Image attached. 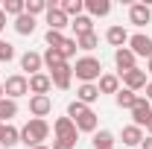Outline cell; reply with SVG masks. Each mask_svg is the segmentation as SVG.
<instances>
[{"instance_id": "cell-8", "label": "cell", "mask_w": 152, "mask_h": 149, "mask_svg": "<svg viewBox=\"0 0 152 149\" xmlns=\"http://www.w3.org/2000/svg\"><path fill=\"white\" fill-rule=\"evenodd\" d=\"M44 15H47V26H50V29H56V32H61L64 26H70V18L58 9V3H50Z\"/></svg>"}, {"instance_id": "cell-23", "label": "cell", "mask_w": 152, "mask_h": 149, "mask_svg": "<svg viewBox=\"0 0 152 149\" xmlns=\"http://www.w3.org/2000/svg\"><path fill=\"white\" fill-rule=\"evenodd\" d=\"M67 64V58L61 56V50H47L44 53V67L53 73V70H58V67H64Z\"/></svg>"}, {"instance_id": "cell-28", "label": "cell", "mask_w": 152, "mask_h": 149, "mask_svg": "<svg viewBox=\"0 0 152 149\" xmlns=\"http://www.w3.org/2000/svg\"><path fill=\"white\" fill-rule=\"evenodd\" d=\"M76 47H79V50H85V53L96 50V47H99V38H96V32H85V35H79V38H76Z\"/></svg>"}, {"instance_id": "cell-10", "label": "cell", "mask_w": 152, "mask_h": 149, "mask_svg": "<svg viewBox=\"0 0 152 149\" xmlns=\"http://www.w3.org/2000/svg\"><path fill=\"white\" fill-rule=\"evenodd\" d=\"M120 79H123V85H126L129 91H134V93L143 91L146 82H149V79H146V70H140V67H134V70H129V73H123Z\"/></svg>"}, {"instance_id": "cell-12", "label": "cell", "mask_w": 152, "mask_h": 149, "mask_svg": "<svg viewBox=\"0 0 152 149\" xmlns=\"http://www.w3.org/2000/svg\"><path fill=\"white\" fill-rule=\"evenodd\" d=\"M129 20H132L134 26H146V23L152 20L149 3H132V6H129Z\"/></svg>"}, {"instance_id": "cell-16", "label": "cell", "mask_w": 152, "mask_h": 149, "mask_svg": "<svg viewBox=\"0 0 152 149\" xmlns=\"http://www.w3.org/2000/svg\"><path fill=\"white\" fill-rule=\"evenodd\" d=\"M20 143V129H15L12 123H3V131H0V146L3 149H12Z\"/></svg>"}, {"instance_id": "cell-33", "label": "cell", "mask_w": 152, "mask_h": 149, "mask_svg": "<svg viewBox=\"0 0 152 149\" xmlns=\"http://www.w3.org/2000/svg\"><path fill=\"white\" fill-rule=\"evenodd\" d=\"M12 58H15V47H12L6 38H0V64H3V61H12Z\"/></svg>"}, {"instance_id": "cell-37", "label": "cell", "mask_w": 152, "mask_h": 149, "mask_svg": "<svg viewBox=\"0 0 152 149\" xmlns=\"http://www.w3.org/2000/svg\"><path fill=\"white\" fill-rule=\"evenodd\" d=\"M140 149H152V137H149V134L143 137V143H140Z\"/></svg>"}, {"instance_id": "cell-3", "label": "cell", "mask_w": 152, "mask_h": 149, "mask_svg": "<svg viewBox=\"0 0 152 149\" xmlns=\"http://www.w3.org/2000/svg\"><path fill=\"white\" fill-rule=\"evenodd\" d=\"M3 93H6L9 99H15V102H18L20 96H26V93H29V79H26L23 73H12L6 82H3Z\"/></svg>"}, {"instance_id": "cell-6", "label": "cell", "mask_w": 152, "mask_h": 149, "mask_svg": "<svg viewBox=\"0 0 152 149\" xmlns=\"http://www.w3.org/2000/svg\"><path fill=\"white\" fill-rule=\"evenodd\" d=\"M149 120H152V102L146 96H137V102H134V108H132V123L140 126V129H146Z\"/></svg>"}, {"instance_id": "cell-11", "label": "cell", "mask_w": 152, "mask_h": 149, "mask_svg": "<svg viewBox=\"0 0 152 149\" xmlns=\"http://www.w3.org/2000/svg\"><path fill=\"white\" fill-rule=\"evenodd\" d=\"M41 67H44V56L35 53V50H26L23 56H20V70H26L29 76L41 73Z\"/></svg>"}, {"instance_id": "cell-42", "label": "cell", "mask_w": 152, "mask_h": 149, "mask_svg": "<svg viewBox=\"0 0 152 149\" xmlns=\"http://www.w3.org/2000/svg\"><path fill=\"white\" fill-rule=\"evenodd\" d=\"M3 96H6V93H3V82H0V99H3Z\"/></svg>"}, {"instance_id": "cell-36", "label": "cell", "mask_w": 152, "mask_h": 149, "mask_svg": "<svg viewBox=\"0 0 152 149\" xmlns=\"http://www.w3.org/2000/svg\"><path fill=\"white\" fill-rule=\"evenodd\" d=\"M76 143H70V140H53V146L50 149H73Z\"/></svg>"}, {"instance_id": "cell-40", "label": "cell", "mask_w": 152, "mask_h": 149, "mask_svg": "<svg viewBox=\"0 0 152 149\" xmlns=\"http://www.w3.org/2000/svg\"><path fill=\"white\" fill-rule=\"evenodd\" d=\"M146 73H152V58H149V61H146Z\"/></svg>"}, {"instance_id": "cell-38", "label": "cell", "mask_w": 152, "mask_h": 149, "mask_svg": "<svg viewBox=\"0 0 152 149\" xmlns=\"http://www.w3.org/2000/svg\"><path fill=\"white\" fill-rule=\"evenodd\" d=\"M3 29H6V12L0 9V32H3Z\"/></svg>"}, {"instance_id": "cell-22", "label": "cell", "mask_w": 152, "mask_h": 149, "mask_svg": "<svg viewBox=\"0 0 152 149\" xmlns=\"http://www.w3.org/2000/svg\"><path fill=\"white\" fill-rule=\"evenodd\" d=\"M114 102H117V108H129V111H132L134 102H137V93L129 91V88H120V91L114 93Z\"/></svg>"}, {"instance_id": "cell-4", "label": "cell", "mask_w": 152, "mask_h": 149, "mask_svg": "<svg viewBox=\"0 0 152 149\" xmlns=\"http://www.w3.org/2000/svg\"><path fill=\"white\" fill-rule=\"evenodd\" d=\"M53 134H56V140H70V143H76V134H79V129H76V123L64 114V117H58L56 123H53Z\"/></svg>"}, {"instance_id": "cell-39", "label": "cell", "mask_w": 152, "mask_h": 149, "mask_svg": "<svg viewBox=\"0 0 152 149\" xmlns=\"http://www.w3.org/2000/svg\"><path fill=\"white\" fill-rule=\"evenodd\" d=\"M143 91H146V99L152 102V82H146V88H143Z\"/></svg>"}, {"instance_id": "cell-27", "label": "cell", "mask_w": 152, "mask_h": 149, "mask_svg": "<svg viewBox=\"0 0 152 149\" xmlns=\"http://www.w3.org/2000/svg\"><path fill=\"white\" fill-rule=\"evenodd\" d=\"M70 26H73L76 38L85 35V32H94V20L88 18V15H79V18H73V20H70Z\"/></svg>"}, {"instance_id": "cell-25", "label": "cell", "mask_w": 152, "mask_h": 149, "mask_svg": "<svg viewBox=\"0 0 152 149\" xmlns=\"http://www.w3.org/2000/svg\"><path fill=\"white\" fill-rule=\"evenodd\" d=\"M12 117H18V102L9 99V96H3L0 99V123H9Z\"/></svg>"}, {"instance_id": "cell-35", "label": "cell", "mask_w": 152, "mask_h": 149, "mask_svg": "<svg viewBox=\"0 0 152 149\" xmlns=\"http://www.w3.org/2000/svg\"><path fill=\"white\" fill-rule=\"evenodd\" d=\"M82 111H88V105H85V102H79V99H73V102L67 105V117H70V120H76Z\"/></svg>"}, {"instance_id": "cell-44", "label": "cell", "mask_w": 152, "mask_h": 149, "mask_svg": "<svg viewBox=\"0 0 152 149\" xmlns=\"http://www.w3.org/2000/svg\"><path fill=\"white\" fill-rule=\"evenodd\" d=\"M0 131H3V123H0Z\"/></svg>"}, {"instance_id": "cell-13", "label": "cell", "mask_w": 152, "mask_h": 149, "mask_svg": "<svg viewBox=\"0 0 152 149\" xmlns=\"http://www.w3.org/2000/svg\"><path fill=\"white\" fill-rule=\"evenodd\" d=\"M29 111H32V117L44 120L47 114L53 111V99L50 96H29Z\"/></svg>"}, {"instance_id": "cell-21", "label": "cell", "mask_w": 152, "mask_h": 149, "mask_svg": "<svg viewBox=\"0 0 152 149\" xmlns=\"http://www.w3.org/2000/svg\"><path fill=\"white\" fill-rule=\"evenodd\" d=\"M96 88H99V96H102V93H117V91H120V76L102 73L99 82H96Z\"/></svg>"}, {"instance_id": "cell-15", "label": "cell", "mask_w": 152, "mask_h": 149, "mask_svg": "<svg viewBox=\"0 0 152 149\" xmlns=\"http://www.w3.org/2000/svg\"><path fill=\"white\" fill-rule=\"evenodd\" d=\"M120 137H123V143L126 146H140L143 143V129L140 126H134V123H129V126H123V131H120Z\"/></svg>"}, {"instance_id": "cell-29", "label": "cell", "mask_w": 152, "mask_h": 149, "mask_svg": "<svg viewBox=\"0 0 152 149\" xmlns=\"http://www.w3.org/2000/svg\"><path fill=\"white\" fill-rule=\"evenodd\" d=\"M108 146H114V134L108 129H99V131H94V149H108Z\"/></svg>"}, {"instance_id": "cell-7", "label": "cell", "mask_w": 152, "mask_h": 149, "mask_svg": "<svg viewBox=\"0 0 152 149\" xmlns=\"http://www.w3.org/2000/svg\"><path fill=\"white\" fill-rule=\"evenodd\" d=\"M114 64H117V70L123 76V73H129V70L137 67V56H134L129 47H120V50H114Z\"/></svg>"}, {"instance_id": "cell-31", "label": "cell", "mask_w": 152, "mask_h": 149, "mask_svg": "<svg viewBox=\"0 0 152 149\" xmlns=\"http://www.w3.org/2000/svg\"><path fill=\"white\" fill-rule=\"evenodd\" d=\"M47 6H50L47 0H26V3H23V12L35 18V15H41V12H47Z\"/></svg>"}, {"instance_id": "cell-14", "label": "cell", "mask_w": 152, "mask_h": 149, "mask_svg": "<svg viewBox=\"0 0 152 149\" xmlns=\"http://www.w3.org/2000/svg\"><path fill=\"white\" fill-rule=\"evenodd\" d=\"M50 79H53V88L67 91V88H70V82H73V67H70V64H64V67L53 70V73H50Z\"/></svg>"}, {"instance_id": "cell-5", "label": "cell", "mask_w": 152, "mask_h": 149, "mask_svg": "<svg viewBox=\"0 0 152 149\" xmlns=\"http://www.w3.org/2000/svg\"><path fill=\"white\" fill-rule=\"evenodd\" d=\"M129 50H132L137 58H146V61H149L152 58V38L143 35V32H134V35H129Z\"/></svg>"}, {"instance_id": "cell-26", "label": "cell", "mask_w": 152, "mask_h": 149, "mask_svg": "<svg viewBox=\"0 0 152 149\" xmlns=\"http://www.w3.org/2000/svg\"><path fill=\"white\" fill-rule=\"evenodd\" d=\"M58 9H61V12H64L70 20H73V18H79V15H82L85 0H61V3H58Z\"/></svg>"}, {"instance_id": "cell-41", "label": "cell", "mask_w": 152, "mask_h": 149, "mask_svg": "<svg viewBox=\"0 0 152 149\" xmlns=\"http://www.w3.org/2000/svg\"><path fill=\"white\" fill-rule=\"evenodd\" d=\"M146 131H149V137H152V120H149V123H146Z\"/></svg>"}, {"instance_id": "cell-30", "label": "cell", "mask_w": 152, "mask_h": 149, "mask_svg": "<svg viewBox=\"0 0 152 149\" xmlns=\"http://www.w3.org/2000/svg\"><path fill=\"white\" fill-rule=\"evenodd\" d=\"M0 9L6 12V18H9V15H12V18H20V15H23V0H3Z\"/></svg>"}, {"instance_id": "cell-1", "label": "cell", "mask_w": 152, "mask_h": 149, "mask_svg": "<svg viewBox=\"0 0 152 149\" xmlns=\"http://www.w3.org/2000/svg\"><path fill=\"white\" fill-rule=\"evenodd\" d=\"M47 137H50V123H47V120H38V117H32V120L20 129V143L29 146V149L44 146Z\"/></svg>"}, {"instance_id": "cell-46", "label": "cell", "mask_w": 152, "mask_h": 149, "mask_svg": "<svg viewBox=\"0 0 152 149\" xmlns=\"http://www.w3.org/2000/svg\"><path fill=\"white\" fill-rule=\"evenodd\" d=\"M0 67H3V64H0Z\"/></svg>"}, {"instance_id": "cell-9", "label": "cell", "mask_w": 152, "mask_h": 149, "mask_svg": "<svg viewBox=\"0 0 152 149\" xmlns=\"http://www.w3.org/2000/svg\"><path fill=\"white\" fill-rule=\"evenodd\" d=\"M50 88H53L50 73H35V76H29V93H32V96H50Z\"/></svg>"}, {"instance_id": "cell-17", "label": "cell", "mask_w": 152, "mask_h": 149, "mask_svg": "<svg viewBox=\"0 0 152 149\" xmlns=\"http://www.w3.org/2000/svg\"><path fill=\"white\" fill-rule=\"evenodd\" d=\"M105 41L111 44L114 50H120L123 44H129V32H126L120 23H114V26H108V32H105Z\"/></svg>"}, {"instance_id": "cell-45", "label": "cell", "mask_w": 152, "mask_h": 149, "mask_svg": "<svg viewBox=\"0 0 152 149\" xmlns=\"http://www.w3.org/2000/svg\"><path fill=\"white\" fill-rule=\"evenodd\" d=\"M108 149H114V146H108Z\"/></svg>"}, {"instance_id": "cell-32", "label": "cell", "mask_w": 152, "mask_h": 149, "mask_svg": "<svg viewBox=\"0 0 152 149\" xmlns=\"http://www.w3.org/2000/svg\"><path fill=\"white\" fill-rule=\"evenodd\" d=\"M44 41H47V50H61V44H64V35H61V32H56V29H47Z\"/></svg>"}, {"instance_id": "cell-24", "label": "cell", "mask_w": 152, "mask_h": 149, "mask_svg": "<svg viewBox=\"0 0 152 149\" xmlns=\"http://www.w3.org/2000/svg\"><path fill=\"white\" fill-rule=\"evenodd\" d=\"M15 32H18V35H32V32H35V18L26 15V12H23L20 18H15Z\"/></svg>"}, {"instance_id": "cell-43", "label": "cell", "mask_w": 152, "mask_h": 149, "mask_svg": "<svg viewBox=\"0 0 152 149\" xmlns=\"http://www.w3.org/2000/svg\"><path fill=\"white\" fill-rule=\"evenodd\" d=\"M35 149H50V146H35Z\"/></svg>"}, {"instance_id": "cell-20", "label": "cell", "mask_w": 152, "mask_h": 149, "mask_svg": "<svg viewBox=\"0 0 152 149\" xmlns=\"http://www.w3.org/2000/svg\"><path fill=\"white\" fill-rule=\"evenodd\" d=\"M85 9H88V18H105L111 12V3L108 0H85Z\"/></svg>"}, {"instance_id": "cell-34", "label": "cell", "mask_w": 152, "mask_h": 149, "mask_svg": "<svg viewBox=\"0 0 152 149\" xmlns=\"http://www.w3.org/2000/svg\"><path fill=\"white\" fill-rule=\"evenodd\" d=\"M76 50H79V47H76V38H64V44H61V56H64V58H73Z\"/></svg>"}, {"instance_id": "cell-18", "label": "cell", "mask_w": 152, "mask_h": 149, "mask_svg": "<svg viewBox=\"0 0 152 149\" xmlns=\"http://www.w3.org/2000/svg\"><path fill=\"white\" fill-rule=\"evenodd\" d=\"M73 123H76V129H79V131H91V134H94V131H96V123H99V120H96L94 108H88V111H82V114H79Z\"/></svg>"}, {"instance_id": "cell-19", "label": "cell", "mask_w": 152, "mask_h": 149, "mask_svg": "<svg viewBox=\"0 0 152 149\" xmlns=\"http://www.w3.org/2000/svg\"><path fill=\"white\" fill-rule=\"evenodd\" d=\"M76 99H79V102H85V105L91 108V102H96V99H99V88H96L94 82H88V85H79Z\"/></svg>"}, {"instance_id": "cell-2", "label": "cell", "mask_w": 152, "mask_h": 149, "mask_svg": "<svg viewBox=\"0 0 152 149\" xmlns=\"http://www.w3.org/2000/svg\"><path fill=\"white\" fill-rule=\"evenodd\" d=\"M73 76L76 79H82V85H88V82H99V76H102V61L96 56H82L76 58V67H73Z\"/></svg>"}]
</instances>
